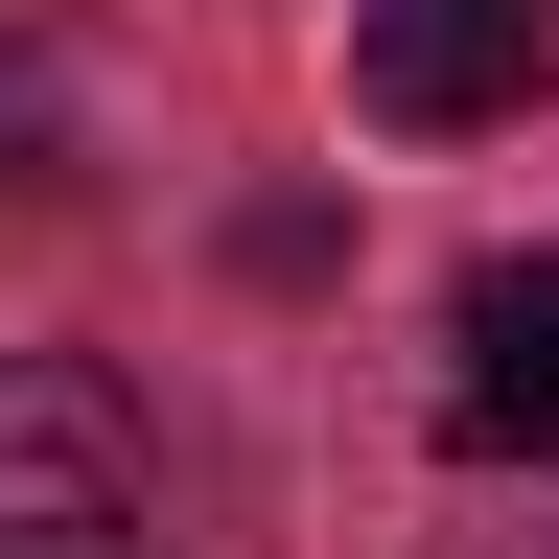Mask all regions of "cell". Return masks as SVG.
<instances>
[{
	"instance_id": "cell-4",
	"label": "cell",
	"mask_w": 559,
	"mask_h": 559,
	"mask_svg": "<svg viewBox=\"0 0 559 559\" xmlns=\"http://www.w3.org/2000/svg\"><path fill=\"white\" fill-rule=\"evenodd\" d=\"M47 24H70V0H0V70H24V47H47Z\"/></svg>"
},
{
	"instance_id": "cell-2",
	"label": "cell",
	"mask_w": 559,
	"mask_h": 559,
	"mask_svg": "<svg viewBox=\"0 0 559 559\" xmlns=\"http://www.w3.org/2000/svg\"><path fill=\"white\" fill-rule=\"evenodd\" d=\"M559 70V0H349V94L396 140H466V117H536Z\"/></svg>"
},
{
	"instance_id": "cell-1",
	"label": "cell",
	"mask_w": 559,
	"mask_h": 559,
	"mask_svg": "<svg viewBox=\"0 0 559 559\" xmlns=\"http://www.w3.org/2000/svg\"><path fill=\"white\" fill-rule=\"evenodd\" d=\"M0 559H140V419L94 373H0Z\"/></svg>"
},
{
	"instance_id": "cell-3",
	"label": "cell",
	"mask_w": 559,
	"mask_h": 559,
	"mask_svg": "<svg viewBox=\"0 0 559 559\" xmlns=\"http://www.w3.org/2000/svg\"><path fill=\"white\" fill-rule=\"evenodd\" d=\"M443 443L466 466H559V257H489L443 304Z\"/></svg>"
}]
</instances>
